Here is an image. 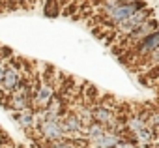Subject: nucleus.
I'll list each match as a JSON object with an SVG mask.
<instances>
[{
	"mask_svg": "<svg viewBox=\"0 0 159 148\" xmlns=\"http://www.w3.org/2000/svg\"><path fill=\"white\" fill-rule=\"evenodd\" d=\"M4 96H8L4 90H2V86H0V105H4L6 103V99H4Z\"/></svg>",
	"mask_w": 159,
	"mask_h": 148,
	"instance_id": "obj_14",
	"label": "nucleus"
},
{
	"mask_svg": "<svg viewBox=\"0 0 159 148\" xmlns=\"http://www.w3.org/2000/svg\"><path fill=\"white\" fill-rule=\"evenodd\" d=\"M137 148H146V146H137Z\"/></svg>",
	"mask_w": 159,
	"mask_h": 148,
	"instance_id": "obj_17",
	"label": "nucleus"
},
{
	"mask_svg": "<svg viewBox=\"0 0 159 148\" xmlns=\"http://www.w3.org/2000/svg\"><path fill=\"white\" fill-rule=\"evenodd\" d=\"M2 62H4V60H2V58H0V64H2Z\"/></svg>",
	"mask_w": 159,
	"mask_h": 148,
	"instance_id": "obj_18",
	"label": "nucleus"
},
{
	"mask_svg": "<svg viewBox=\"0 0 159 148\" xmlns=\"http://www.w3.org/2000/svg\"><path fill=\"white\" fill-rule=\"evenodd\" d=\"M159 28V19L157 17H150L148 21H144L142 25H139L125 39H122V45H124V49L125 51H133V49H137V45L139 43H142L148 36H152L155 30Z\"/></svg>",
	"mask_w": 159,
	"mask_h": 148,
	"instance_id": "obj_1",
	"label": "nucleus"
},
{
	"mask_svg": "<svg viewBox=\"0 0 159 148\" xmlns=\"http://www.w3.org/2000/svg\"><path fill=\"white\" fill-rule=\"evenodd\" d=\"M159 49V28L152 34V36H148L142 43H139L137 45V49H133L131 51V58L133 60H148V56L153 53V51H157Z\"/></svg>",
	"mask_w": 159,
	"mask_h": 148,
	"instance_id": "obj_6",
	"label": "nucleus"
},
{
	"mask_svg": "<svg viewBox=\"0 0 159 148\" xmlns=\"http://www.w3.org/2000/svg\"><path fill=\"white\" fill-rule=\"evenodd\" d=\"M125 137L120 133V131H114V129H107L105 133H101L99 137L88 141V148H116Z\"/></svg>",
	"mask_w": 159,
	"mask_h": 148,
	"instance_id": "obj_8",
	"label": "nucleus"
},
{
	"mask_svg": "<svg viewBox=\"0 0 159 148\" xmlns=\"http://www.w3.org/2000/svg\"><path fill=\"white\" fill-rule=\"evenodd\" d=\"M157 19H159V17H157Z\"/></svg>",
	"mask_w": 159,
	"mask_h": 148,
	"instance_id": "obj_20",
	"label": "nucleus"
},
{
	"mask_svg": "<svg viewBox=\"0 0 159 148\" xmlns=\"http://www.w3.org/2000/svg\"><path fill=\"white\" fill-rule=\"evenodd\" d=\"M120 4H135V2H139V0H118Z\"/></svg>",
	"mask_w": 159,
	"mask_h": 148,
	"instance_id": "obj_15",
	"label": "nucleus"
},
{
	"mask_svg": "<svg viewBox=\"0 0 159 148\" xmlns=\"http://www.w3.org/2000/svg\"><path fill=\"white\" fill-rule=\"evenodd\" d=\"M152 148H159V144H153V146H152Z\"/></svg>",
	"mask_w": 159,
	"mask_h": 148,
	"instance_id": "obj_16",
	"label": "nucleus"
},
{
	"mask_svg": "<svg viewBox=\"0 0 159 148\" xmlns=\"http://www.w3.org/2000/svg\"><path fill=\"white\" fill-rule=\"evenodd\" d=\"M43 15L47 19H56L60 15V0H45L43 2Z\"/></svg>",
	"mask_w": 159,
	"mask_h": 148,
	"instance_id": "obj_10",
	"label": "nucleus"
},
{
	"mask_svg": "<svg viewBox=\"0 0 159 148\" xmlns=\"http://www.w3.org/2000/svg\"><path fill=\"white\" fill-rule=\"evenodd\" d=\"M157 67H159V66H157Z\"/></svg>",
	"mask_w": 159,
	"mask_h": 148,
	"instance_id": "obj_21",
	"label": "nucleus"
},
{
	"mask_svg": "<svg viewBox=\"0 0 159 148\" xmlns=\"http://www.w3.org/2000/svg\"><path fill=\"white\" fill-rule=\"evenodd\" d=\"M150 17H153V12L150 10V8H144V10H139L137 13H133L125 23H122V25H118L116 28H114V34H116V38L118 39H125L139 25H142L144 21H148Z\"/></svg>",
	"mask_w": 159,
	"mask_h": 148,
	"instance_id": "obj_4",
	"label": "nucleus"
},
{
	"mask_svg": "<svg viewBox=\"0 0 159 148\" xmlns=\"http://www.w3.org/2000/svg\"><path fill=\"white\" fill-rule=\"evenodd\" d=\"M23 69L19 67V64L15 62H8L6 64V71H4V81H2V90L10 96L17 86L19 83L23 81Z\"/></svg>",
	"mask_w": 159,
	"mask_h": 148,
	"instance_id": "obj_5",
	"label": "nucleus"
},
{
	"mask_svg": "<svg viewBox=\"0 0 159 148\" xmlns=\"http://www.w3.org/2000/svg\"><path fill=\"white\" fill-rule=\"evenodd\" d=\"M6 64H8V62H2V64H0V86H2V81H4V71H6Z\"/></svg>",
	"mask_w": 159,
	"mask_h": 148,
	"instance_id": "obj_13",
	"label": "nucleus"
},
{
	"mask_svg": "<svg viewBox=\"0 0 159 148\" xmlns=\"http://www.w3.org/2000/svg\"><path fill=\"white\" fill-rule=\"evenodd\" d=\"M146 120H148V124H150L155 131H159V111H152V113H148Z\"/></svg>",
	"mask_w": 159,
	"mask_h": 148,
	"instance_id": "obj_11",
	"label": "nucleus"
},
{
	"mask_svg": "<svg viewBox=\"0 0 159 148\" xmlns=\"http://www.w3.org/2000/svg\"><path fill=\"white\" fill-rule=\"evenodd\" d=\"M146 66H148V67L159 66V49H157V51H153V53L148 56V62H146Z\"/></svg>",
	"mask_w": 159,
	"mask_h": 148,
	"instance_id": "obj_12",
	"label": "nucleus"
},
{
	"mask_svg": "<svg viewBox=\"0 0 159 148\" xmlns=\"http://www.w3.org/2000/svg\"><path fill=\"white\" fill-rule=\"evenodd\" d=\"M144 8H148L144 0H139V2H135V4H120V6H116L111 13H107L103 19H105V23H107L109 26L116 28L118 25L125 23L133 13H137L139 10H144Z\"/></svg>",
	"mask_w": 159,
	"mask_h": 148,
	"instance_id": "obj_2",
	"label": "nucleus"
},
{
	"mask_svg": "<svg viewBox=\"0 0 159 148\" xmlns=\"http://www.w3.org/2000/svg\"><path fill=\"white\" fill-rule=\"evenodd\" d=\"M56 94V86L52 81H47V79H41L36 83V88H34V98H32V107L36 111H41L49 105V101L54 98Z\"/></svg>",
	"mask_w": 159,
	"mask_h": 148,
	"instance_id": "obj_3",
	"label": "nucleus"
},
{
	"mask_svg": "<svg viewBox=\"0 0 159 148\" xmlns=\"http://www.w3.org/2000/svg\"><path fill=\"white\" fill-rule=\"evenodd\" d=\"M13 118H15V122L23 127V129H26V131H30V129H36L38 127V116H36V109H25V111H13Z\"/></svg>",
	"mask_w": 159,
	"mask_h": 148,
	"instance_id": "obj_9",
	"label": "nucleus"
},
{
	"mask_svg": "<svg viewBox=\"0 0 159 148\" xmlns=\"http://www.w3.org/2000/svg\"><path fill=\"white\" fill-rule=\"evenodd\" d=\"M19 148H25V146H19Z\"/></svg>",
	"mask_w": 159,
	"mask_h": 148,
	"instance_id": "obj_19",
	"label": "nucleus"
},
{
	"mask_svg": "<svg viewBox=\"0 0 159 148\" xmlns=\"http://www.w3.org/2000/svg\"><path fill=\"white\" fill-rule=\"evenodd\" d=\"M62 127L66 131L67 137H84V124L81 122V118H79V114L75 111H67L62 118Z\"/></svg>",
	"mask_w": 159,
	"mask_h": 148,
	"instance_id": "obj_7",
	"label": "nucleus"
}]
</instances>
